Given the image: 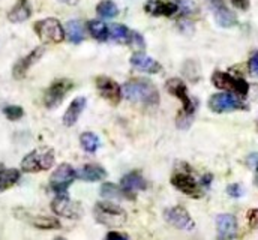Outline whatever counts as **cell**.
<instances>
[{"instance_id": "obj_1", "label": "cell", "mask_w": 258, "mask_h": 240, "mask_svg": "<svg viewBox=\"0 0 258 240\" xmlns=\"http://www.w3.org/2000/svg\"><path fill=\"white\" fill-rule=\"evenodd\" d=\"M122 95L131 102L156 105L159 102L158 89L149 80H132L122 86Z\"/></svg>"}, {"instance_id": "obj_2", "label": "cell", "mask_w": 258, "mask_h": 240, "mask_svg": "<svg viewBox=\"0 0 258 240\" xmlns=\"http://www.w3.org/2000/svg\"><path fill=\"white\" fill-rule=\"evenodd\" d=\"M95 219L105 227L119 228L126 222L128 215L120 206L105 201V203H98L95 206Z\"/></svg>"}, {"instance_id": "obj_3", "label": "cell", "mask_w": 258, "mask_h": 240, "mask_svg": "<svg viewBox=\"0 0 258 240\" xmlns=\"http://www.w3.org/2000/svg\"><path fill=\"white\" fill-rule=\"evenodd\" d=\"M54 164V152L51 149H38L30 152L21 161V170L26 173H39L51 168Z\"/></svg>"}, {"instance_id": "obj_4", "label": "cell", "mask_w": 258, "mask_h": 240, "mask_svg": "<svg viewBox=\"0 0 258 240\" xmlns=\"http://www.w3.org/2000/svg\"><path fill=\"white\" fill-rule=\"evenodd\" d=\"M35 32L44 44H60L64 39V30L59 20L45 18L35 23Z\"/></svg>"}, {"instance_id": "obj_5", "label": "cell", "mask_w": 258, "mask_h": 240, "mask_svg": "<svg viewBox=\"0 0 258 240\" xmlns=\"http://www.w3.org/2000/svg\"><path fill=\"white\" fill-rule=\"evenodd\" d=\"M212 83L215 84V87H218L221 90L233 92L239 96H246L249 92V84L243 78H236V77H233L227 72H221V71H216L212 75Z\"/></svg>"}, {"instance_id": "obj_6", "label": "cell", "mask_w": 258, "mask_h": 240, "mask_svg": "<svg viewBox=\"0 0 258 240\" xmlns=\"http://www.w3.org/2000/svg\"><path fill=\"white\" fill-rule=\"evenodd\" d=\"M209 108L213 113H228L236 110H248V107L231 93H216L209 99Z\"/></svg>"}, {"instance_id": "obj_7", "label": "cell", "mask_w": 258, "mask_h": 240, "mask_svg": "<svg viewBox=\"0 0 258 240\" xmlns=\"http://www.w3.org/2000/svg\"><path fill=\"white\" fill-rule=\"evenodd\" d=\"M74 87V83L71 80H56L47 90L44 95V104L48 108H54L57 105L62 104V101L64 99V96L68 95V92Z\"/></svg>"}, {"instance_id": "obj_8", "label": "cell", "mask_w": 258, "mask_h": 240, "mask_svg": "<svg viewBox=\"0 0 258 240\" xmlns=\"http://www.w3.org/2000/svg\"><path fill=\"white\" fill-rule=\"evenodd\" d=\"M75 170L69 165V164H60L56 171L51 174L50 179V188L56 192V194H64L66 189L69 188V185L75 180Z\"/></svg>"}, {"instance_id": "obj_9", "label": "cell", "mask_w": 258, "mask_h": 240, "mask_svg": "<svg viewBox=\"0 0 258 240\" xmlns=\"http://www.w3.org/2000/svg\"><path fill=\"white\" fill-rule=\"evenodd\" d=\"M51 209L56 215L63 216V218H71V219H77L83 213L80 204L74 203L66 194H57V197L51 203Z\"/></svg>"}, {"instance_id": "obj_10", "label": "cell", "mask_w": 258, "mask_h": 240, "mask_svg": "<svg viewBox=\"0 0 258 240\" xmlns=\"http://www.w3.org/2000/svg\"><path fill=\"white\" fill-rule=\"evenodd\" d=\"M167 90L173 96H176V98H179L182 101V104H183V111L182 113L192 117L194 111H195V104H194L192 99L188 95L186 84L182 80H179V78H171V80L167 81Z\"/></svg>"}, {"instance_id": "obj_11", "label": "cell", "mask_w": 258, "mask_h": 240, "mask_svg": "<svg viewBox=\"0 0 258 240\" xmlns=\"http://www.w3.org/2000/svg\"><path fill=\"white\" fill-rule=\"evenodd\" d=\"M96 89L99 95L107 99L111 105H117L122 98V87L108 77H99L96 80Z\"/></svg>"}, {"instance_id": "obj_12", "label": "cell", "mask_w": 258, "mask_h": 240, "mask_svg": "<svg viewBox=\"0 0 258 240\" xmlns=\"http://www.w3.org/2000/svg\"><path fill=\"white\" fill-rule=\"evenodd\" d=\"M165 219L179 230H194L195 227V222L192 221L191 215L182 206H176V207L165 210Z\"/></svg>"}, {"instance_id": "obj_13", "label": "cell", "mask_w": 258, "mask_h": 240, "mask_svg": "<svg viewBox=\"0 0 258 240\" xmlns=\"http://www.w3.org/2000/svg\"><path fill=\"white\" fill-rule=\"evenodd\" d=\"M171 183H173L174 188H177L185 195H189V197H194V198H198V197L203 195L197 180L188 173H176L171 177Z\"/></svg>"}, {"instance_id": "obj_14", "label": "cell", "mask_w": 258, "mask_h": 240, "mask_svg": "<svg viewBox=\"0 0 258 240\" xmlns=\"http://www.w3.org/2000/svg\"><path fill=\"white\" fill-rule=\"evenodd\" d=\"M209 2H210L212 11H213L215 20L221 27H233L237 24V18H236L234 12H231L225 6L224 0H209Z\"/></svg>"}, {"instance_id": "obj_15", "label": "cell", "mask_w": 258, "mask_h": 240, "mask_svg": "<svg viewBox=\"0 0 258 240\" xmlns=\"http://www.w3.org/2000/svg\"><path fill=\"white\" fill-rule=\"evenodd\" d=\"M42 54H44V47H38V48H35L32 53H29L26 57L18 60V62L15 63V66H14V71H12L14 78H15V80H23V78L26 77L27 71H29L38 60L42 57Z\"/></svg>"}, {"instance_id": "obj_16", "label": "cell", "mask_w": 258, "mask_h": 240, "mask_svg": "<svg viewBox=\"0 0 258 240\" xmlns=\"http://www.w3.org/2000/svg\"><path fill=\"white\" fill-rule=\"evenodd\" d=\"M146 180L144 177L141 176V173H138V171H132V173H129L126 174L122 182H120V188L123 189V192L126 194V197L128 198H135V194L138 192V191H143V189H146Z\"/></svg>"}, {"instance_id": "obj_17", "label": "cell", "mask_w": 258, "mask_h": 240, "mask_svg": "<svg viewBox=\"0 0 258 240\" xmlns=\"http://www.w3.org/2000/svg\"><path fill=\"white\" fill-rule=\"evenodd\" d=\"M219 240H231L237 233V221L233 215H219L216 218Z\"/></svg>"}, {"instance_id": "obj_18", "label": "cell", "mask_w": 258, "mask_h": 240, "mask_svg": "<svg viewBox=\"0 0 258 240\" xmlns=\"http://www.w3.org/2000/svg\"><path fill=\"white\" fill-rule=\"evenodd\" d=\"M144 11L153 17H173L179 8L176 3H165L162 0H147L144 5Z\"/></svg>"}, {"instance_id": "obj_19", "label": "cell", "mask_w": 258, "mask_h": 240, "mask_svg": "<svg viewBox=\"0 0 258 240\" xmlns=\"http://www.w3.org/2000/svg\"><path fill=\"white\" fill-rule=\"evenodd\" d=\"M131 63L132 66H135L137 69L147 72V74H158L161 71V63H158L156 60H153L152 57L143 54V53H135L131 57Z\"/></svg>"}, {"instance_id": "obj_20", "label": "cell", "mask_w": 258, "mask_h": 240, "mask_svg": "<svg viewBox=\"0 0 258 240\" xmlns=\"http://www.w3.org/2000/svg\"><path fill=\"white\" fill-rule=\"evenodd\" d=\"M75 176L78 179L84 180V182H98V180H102L107 177V171L101 165L86 164L78 171H75Z\"/></svg>"}, {"instance_id": "obj_21", "label": "cell", "mask_w": 258, "mask_h": 240, "mask_svg": "<svg viewBox=\"0 0 258 240\" xmlns=\"http://www.w3.org/2000/svg\"><path fill=\"white\" fill-rule=\"evenodd\" d=\"M86 102H87V99L84 96H78L69 104V107H68V110H66L63 116L64 126H72V125L77 123V120L81 116L83 110L86 108Z\"/></svg>"}, {"instance_id": "obj_22", "label": "cell", "mask_w": 258, "mask_h": 240, "mask_svg": "<svg viewBox=\"0 0 258 240\" xmlns=\"http://www.w3.org/2000/svg\"><path fill=\"white\" fill-rule=\"evenodd\" d=\"M30 14H32V9L29 6V2L27 0H18L15 3V6L11 9V12L8 14V18L12 23H23L30 17Z\"/></svg>"}, {"instance_id": "obj_23", "label": "cell", "mask_w": 258, "mask_h": 240, "mask_svg": "<svg viewBox=\"0 0 258 240\" xmlns=\"http://www.w3.org/2000/svg\"><path fill=\"white\" fill-rule=\"evenodd\" d=\"M64 36L72 42V44H80L84 39V29L83 24L77 20L68 21L64 27Z\"/></svg>"}, {"instance_id": "obj_24", "label": "cell", "mask_w": 258, "mask_h": 240, "mask_svg": "<svg viewBox=\"0 0 258 240\" xmlns=\"http://www.w3.org/2000/svg\"><path fill=\"white\" fill-rule=\"evenodd\" d=\"M87 29H89L90 35L98 41H107L110 38V29L104 21L92 20L87 23Z\"/></svg>"}, {"instance_id": "obj_25", "label": "cell", "mask_w": 258, "mask_h": 240, "mask_svg": "<svg viewBox=\"0 0 258 240\" xmlns=\"http://www.w3.org/2000/svg\"><path fill=\"white\" fill-rule=\"evenodd\" d=\"M20 179V171L15 168H0V192L12 188Z\"/></svg>"}, {"instance_id": "obj_26", "label": "cell", "mask_w": 258, "mask_h": 240, "mask_svg": "<svg viewBox=\"0 0 258 240\" xmlns=\"http://www.w3.org/2000/svg\"><path fill=\"white\" fill-rule=\"evenodd\" d=\"M108 29H110V38L114 42H117V44H126L128 45L131 30H129L126 26H123V24H113Z\"/></svg>"}, {"instance_id": "obj_27", "label": "cell", "mask_w": 258, "mask_h": 240, "mask_svg": "<svg viewBox=\"0 0 258 240\" xmlns=\"http://www.w3.org/2000/svg\"><path fill=\"white\" fill-rule=\"evenodd\" d=\"M30 224H33L39 230H56L60 228V222L56 218L51 216H35L30 219Z\"/></svg>"}, {"instance_id": "obj_28", "label": "cell", "mask_w": 258, "mask_h": 240, "mask_svg": "<svg viewBox=\"0 0 258 240\" xmlns=\"http://www.w3.org/2000/svg\"><path fill=\"white\" fill-rule=\"evenodd\" d=\"M117 12H119V9H117L116 3L111 0H102L96 6V14L101 18H114L117 15Z\"/></svg>"}, {"instance_id": "obj_29", "label": "cell", "mask_w": 258, "mask_h": 240, "mask_svg": "<svg viewBox=\"0 0 258 240\" xmlns=\"http://www.w3.org/2000/svg\"><path fill=\"white\" fill-rule=\"evenodd\" d=\"M101 195L104 197V198H108V200H116V198H128L126 197V194L123 192V189L122 188H119V186H116V185H113V183H104L102 186H101Z\"/></svg>"}, {"instance_id": "obj_30", "label": "cell", "mask_w": 258, "mask_h": 240, "mask_svg": "<svg viewBox=\"0 0 258 240\" xmlns=\"http://www.w3.org/2000/svg\"><path fill=\"white\" fill-rule=\"evenodd\" d=\"M80 140H81L83 149L86 152H89V153H95L98 150V147H99V138L93 132H84Z\"/></svg>"}, {"instance_id": "obj_31", "label": "cell", "mask_w": 258, "mask_h": 240, "mask_svg": "<svg viewBox=\"0 0 258 240\" xmlns=\"http://www.w3.org/2000/svg\"><path fill=\"white\" fill-rule=\"evenodd\" d=\"M128 45L131 47V48H132V50H135V51H143V50L146 48V42H144V38H143V36H141L140 33L134 32V30H131Z\"/></svg>"}, {"instance_id": "obj_32", "label": "cell", "mask_w": 258, "mask_h": 240, "mask_svg": "<svg viewBox=\"0 0 258 240\" xmlns=\"http://www.w3.org/2000/svg\"><path fill=\"white\" fill-rule=\"evenodd\" d=\"M3 113L9 120H18L23 117L24 110L21 107H18V105H8V107L3 108Z\"/></svg>"}, {"instance_id": "obj_33", "label": "cell", "mask_w": 258, "mask_h": 240, "mask_svg": "<svg viewBox=\"0 0 258 240\" xmlns=\"http://www.w3.org/2000/svg\"><path fill=\"white\" fill-rule=\"evenodd\" d=\"M176 5L182 14H192L197 9V5L192 0H176Z\"/></svg>"}, {"instance_id": "obj_34", "label": "cell", "mask_w": 258, "mask_h": 240, "mask_svg": "<svg viewBox=\"0 0 258 240\" xmlns=\"http://www.w3.org/2000/svg\"><path fill=\"white\" fill-rule=\"evenodd\" d=\"M246 221H248V225H249V228H252V230H257L258 228V209H251V210H248V213H246Z\"/></svg>"}, {"instance_id": "obj_35", "label": "cell", "mask_w": 258, "mask_h": 240, "mask_svg": "<svg viewBox=\"0 0 258 240\" xmlns=\"http://www.w3.org/2000/svg\"><path fill=\"white\" fill-rule=\"evenodd\" d=\"M227 194H228L230 197L239 198V197L243 195V188H242V185H239V183L228 185V186H227Z\"/></svg>"}, {"instance_id": "obj_36", "label": "cell", "mask_w": 258, "mask_h": 240, "mask_svg": "<svg viewBox=\"0 0 258 240\" xmlns=\"http://www.w3.org/2000/svg\"><path fill=\"white\" fill-rule=\"evenodd\" d=\"M248 66H249V72H251L252 75L258 77V51H255V53L251 56Z\"/></svg>"}, {"instance_id": "obj_37", "label": "cell", "mask_w": 258, "mask_h": 240, "mask_svg": "<svg viewBox=\"0 0 258 240\" xmlns=\"http://www.w3.org/2000/svg\"><path fill=\"white\" fill-rule=\"evenodd\" d=\"M231 5L237 9H242V11H246L249 8V0H230Z\"/></svg>"}, {"instance_id": "obj_38", "label": "cell", "mask_w": 258, "mask_h": 240, "mask_svg": "<svg viewBox=\"0 0 258 240\" xmlns=\"http://www.w3.org/2000/svg\"><path fill=\"white\" fill-rule=\"evenodd\" d=\"M104 240H128V237H126L125 234H122V233H117V231H110V233L105 236V239Z\"/></svg>"}, {"instance_id": "obj_39", "label": "cell", "mask_w": 258, "mask_h": 240, "mask_svg": "<svg viewBox=\"0 0 258 240\" xmlns=\"http://www.w3.org/2000/svg\"><path fill=\"white\" fill-rule=\"evenodd\" d=\"M179 27L182 29V32H185V33H191L192 32V23H189L188 20H182L180 23H179Z\"/></svg>"}, {"instance_id": "obj_40", "label": "cell", "mask_w": 258, "mask_h": 240, "mask_svg": "<svg viewBox=\"0 0 258 240\" xmlns=\"http://www.w3.org/2000/svg\"><path fill=\"white\" fill-rule=\"evenodd\" d=\"M248 165L252 167V168H257L258 167V153H254L248 158Z\"/></svg>"}, {"instance_id": "obj_41", "label": "cell", "mask_w": 258, "mask_h": 240, "mask_svg": "<svg viewBox=\"0 0 258 240\" xmlns=\"http://www.w3.org/2000/svg\"><path fill=\"white\" fill-rule=\"evenodd\" d=\"M210 180H212V176H210V174H207V176H204V177H203V182H201V183H203V185H209V183H210Z\"/></svg>"}, {"instance_id": "obj_42", "label": "cell", "mask_w": 258, "mask_h": 240, "mask_svg": "<svg viewBox=\"0 0 258 240\" xmlns=\"http://www.w3.org/2000/svg\"><path fill=\"white\" fill-rule=\"evenodd\" d=\"M59 2H62L64 5H77L78 3V0H59Z\"/></svg>"}, {"instance_id": "obj_43", "label": "cell", "mask_w": 258, "mask_h": 240, "mask_svg": "<svg viewBox=\"0 0 258 240\" xmlns=\"http://www.w3.org/2000/svg\"><path fill=\"white\" fill-rule=\"evenodd\" d=\"M255 170H257V174H255V179H254V182H255V185L258 186V167L255 168Z\"/></svg>"}, {"instance_id": "obj_44", "label": "cell", "mask_w": 258, "mask_h": 240, "mask_svg": "<svg viewBox=\"0 0 258 240\" xmlns=\"http://www.w3.org/2000/svg\"><path fill=\"white\" fill-rule=\"evenodd\" d=\"M54 240H66L64 237H57V239H54Z\"/></svg>"}]
</instances>
